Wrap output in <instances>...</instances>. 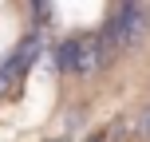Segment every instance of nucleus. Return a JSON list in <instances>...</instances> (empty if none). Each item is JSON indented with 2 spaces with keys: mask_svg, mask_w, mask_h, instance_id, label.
Here are the masks:
<instances>
[{
  "mask_svg": "<svg viewBox=\"0 0 150 142\" xmlns=\"http://www.w3.org/2000/svg\"><path fill=\"white\" fill-rule=\"evenodd\" d=\"M111 59V47L103 44V32H79L55 47V67L63 75H91Z\"/></svg>",
  "mask_w": 150,
  "mask_h": 142,
  "instance_id": "obj_1",
  "label": "nucleus"
},
{
  "mask_svg": "<svg viewBox=\"0 0 150 142\" xmlns=\"http://www.w3.org/2000/svg\"><path fill=\"white\" fill-rule=\"evenodd\" d=\"M146 32V8L142 4H119L111 16H107V28H103V44L111 52H127L142 40Z\"/></svg>",
  "mask_w": 150,
  "mask_h": 142,
  "instance_id": "obj_2",
  "label": "nucleus"
},
{
  "mask_svg": "<svg viewBox=\"0 0 150 142\" xmlns=\"http://www.w3.org/2000/svg\"><path fill=\"white\" fill-rule=\"evenodd\" d=\"M134 134H138V138H150V103L138 107V114H134Z\"/></svg>",
  "mask_w": 150,
  "mask_h": 142,
  "instance_id": "obj_3",
  "label": "nucleus"
},
{
  "mask_svg": "<svg viewBox=\"0 0 150 142\" xmlns=\"http://www.w3.org/2000/svg\"><path fill=\"white\" fill-rule=\"evenodd\" d=\"M52 142H71V138H52Z\"/></svg>",
  "mask_w": 150,
  "mask_h": 142,
  "instance_id": "obj_4",
  "label": "nucleus"
}]
</instances>
